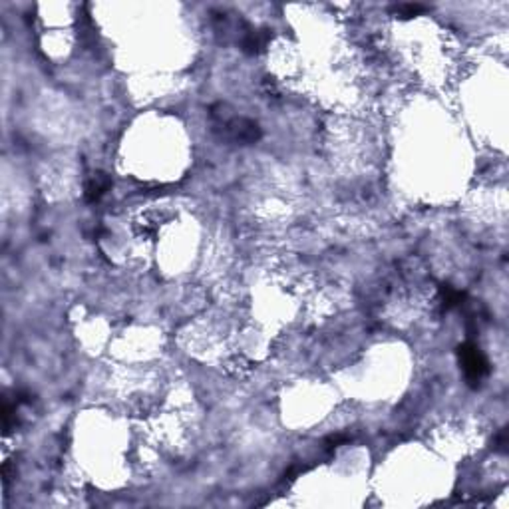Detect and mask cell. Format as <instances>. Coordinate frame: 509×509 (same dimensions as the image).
I'll return each mask as SVG.
<instances>
[{
  "label": "cell",
  "instance_id": "2",
  "mask_svg": "<svg viewBox=\"0 0 509 509\" xmlns=\"http://www.w3.org/2000/svg\"><path fill=\"white\" fill-rule=\"evenodd\" d=\"M110 187V177L104 174H96L92 175L90 179H88V184H86V199L94 203V201H98L104 194H106V189Z\"/></svg>",
  "mask_w": 509,
  "mask_h": 509
},
{
  "label": "cell",
  "instance_id": "1",
  "mask_svg": "<svg viewBox=\"0 0 509 509\" xmlns=\"http://www.w3.org/2000/svg\"><path fill=\"white\" fill-rule=\"evenodd\" d=\"M459 360H462L466 376L471 382H478L489 372L488 360L483 358V354L474 345H466L464 348H459Z\"/></svg>",
  "mask_w": 509,
  "mask_h": 509
}]
</instances>
